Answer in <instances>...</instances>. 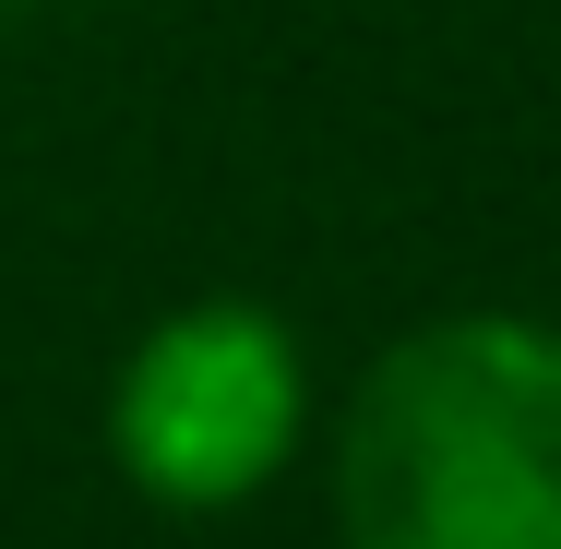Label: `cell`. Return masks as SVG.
Masks as SVG:
<instances>
[{
    "label": "cell",
    "mask_w": 561,
    "mask_h": 549,
    "mask_svg": "<svg viewBox=\"0 0 561 549\" xmlns=\"http://www.w3.org/2000/svg\"><path fill=\"white\" fill-rule=\"evenodd\" d=\"M346 549H561V334L454 311L370 358L335 431Z\"/></svg>",
    "instance_id": "6da1fadb"
},
{
    "label": "cell",
    "mask_w": 561,
    "mask_h": 549,
    "mask_svg": "<svg viewBox=\"0 0 561 549\" xmlns=\"http://www.w3.org/2000/svg\"><path fill=\"white\" fill-rule=\"evenodd\" d=\"M311 419V370H299V334L251 299H192L119 358L108 394V454L131 490L180 502V514H216L251 502Z\"/></svg>",
    "instance_id": "7a4b0ae2"
}]
</instances>
